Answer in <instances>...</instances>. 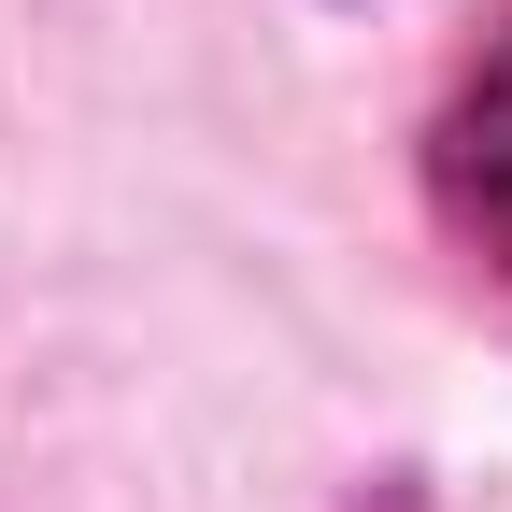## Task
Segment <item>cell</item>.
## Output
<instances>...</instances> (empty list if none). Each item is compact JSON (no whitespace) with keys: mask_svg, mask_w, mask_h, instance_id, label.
<instances>
[{"mask_svg":"<svg viewBox=\"0 0 512 512\" xmlns=\"http://www.w3.org/2000/svg\"><path fill=\"white\" fill-rule=\"evenodd\" d=\"M427 214L456 228L484 271H512V29H484L470 72L427 114Z\"/></svg>","mask_w":512,"mask_h":512,"instance_id":"1","label":"cell"}]
</instances>
